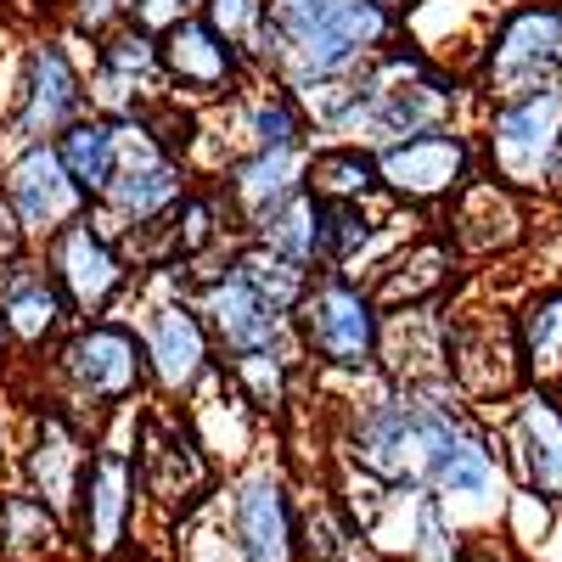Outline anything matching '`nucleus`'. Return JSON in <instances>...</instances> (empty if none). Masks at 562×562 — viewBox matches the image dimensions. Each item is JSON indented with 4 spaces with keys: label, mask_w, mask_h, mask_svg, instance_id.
<instances>
[{
    "label": "nucleus",
    "mask_w": 562,
    "mask_h": 562,
    "mask_svg": "<svg viewBox=\"0 0 562 562\" xmlns=\"http://www.w3.org/2000/svg\"><path fill=\"white\" fill-rule=\"evenodd\" d=\"M400 45V7L383 0H270L254 68L293 97L326 79H349Z\"/></svg>",
    "instance_id": "1"
},
{
    "label": "nucleus",
    "mask_w": 562,
    "mask_h": 562,
    "mask_svg": "<svg viewBox=\"0 0 562 562\" xmlns=\"http://www.w3.org/2000/svg\"><path fill=\"white\" fill-rule=\"evenodd\" d=\"M153 394L140 333L124 315L79 321L74 333L45 355V400H57L79 422L90 416H124Z\"/></svg>",
    "instance_id": "2"
},
{
    "label": "nucleus",
    "mask_w": 562,
    "mask_h": 562,
    "mask_svg": "<svg viewBox=\"0 0 562 562\" xmlns=\"http://www.w3.org/2000/svg\"><path fill=\"white\" fill-rule=\"evenodd\" d=\"M74 34H34L18 63L12 85L0 97V135L7 147H34V140H57L68 124L90 113V52H74Z\"/></svg>",
    "instance_id": "3"
},
{
    "label": "nucleus",
    "mask_w": 562,
    "mask_h": 562,
    "mask_svg": "<svg viewBox=\"0 0 562 562\" xmlns=\"http://www.w3.org/2000/svg\"><path fill=\"white\" fill-rule=\"evenodd\" d=\"M140 315L130 321L140 333V355H147V378H153V400L164 405H186L214 371H220V349L209 338V326L186 293V281L175 265L147 270L135 281Z\"/></svg>",
    "instance_id": "4"
},
{
    "label": "nucleus",
    "mask_w": 562,
    "mask_h": 562,
    "mask_svg": "<svg viewBox=\"0 0 562 562\" xmlns=\"http://www.w3.org/2000/svg\"><path fill=\"white\" fill-rule=\"evenodd\" d=\"M293 344L321 378H371L383 355V310L366 281L315 270L310 293L293 310Z\"/></svg>",
    "instance_id": "5"
},
{
    "label": "nucleus",
    "mask_w": 562,
    "mask_h": 562,
    "mask_svg": "<svg viewBox=\"0 0 562 562\" xmlns=\"http://www.w3.org/2000/svg\"><path fill=\"white\" fill-rule=\"evenodd\" d=\"M450 383H456L461 405L479 411V416L506 411L529 389L512 304L490 299L484 288L450 299Z\"/></svg>",
    "instance_id": "6"
},
{
    "label": "nucleus",
    "mask_w": 562,
    "mask_h": 562,
    "mask_svg": "<svg viewBox=\"0 0 562 562\" xmlns=\"http://www.w3.org/2000/svg\"><path fill=\"white\" fill-rule=\"evenodd\" d=\"M479 102H512L562 90V7L557 0H506L490 40L467 74Z\"/></svg>",
    "instance_id": "7"
},
{
    "label": "nucleus",
    "mask_w": 562,
    "mask_h": 562,
    "mask_svg": "<svg viewBox=\"0 0 562 562\" xmlns=\"http://www.w3.org/2000/svg\"><path fill=\"white\" fill-rule=\"evenodd\" d=\"M473 135H479L490 180L512 186V192L529 198V203L551 198V180H557V164H562V90L484 102Z\"/></svg>",
    "instance_id": "8"
},
{
    "label": "nucleus",
    "mask_w": 562,
    "mask_h": 562,
    "mask_svg": "<svg viewBox=\"0 0 562 562\" xmlns=\"http://www.w3.org/2000/svg\"><path fill=\"white\" fill-rule=\"evenodd\" d=\"M383 169V198L405 214H445L467 186L484 175V153L479 135L467 124H445L428 135L394 140V147L378 153Z\"/></svg>",
    "instance_id": "9"
},
{
    "label": "nucleus",
    "mask_w": 562,
    "mask_h": 562,
    "mask_svg": "<svg viewBox=\"0 0 562 562\" xmlns=\"http://www.w3.org/2000/svg\"><path fill=\"white\" fill-rule=\"evenodd\" d=\"M40 265L57 276L63 299L74 304L79 321H102V315H119V304L135 293V265L124 254V243L97 220V214H79L74 225H63L52 243L34 248Z\"/></svg>",
    "instance_id": "10"
},
{
    "label": "nucleus",
    "mask_w": 562,
    "mask_h": 562,
    "mask_svg": "<svg viewBox=\"0 0 562 562\" xmlns=\"http://www.w3.org/2000/svg\"><path fill=\"white\" fill-rule=\"evenodd\" d=\"M135 473L140 495L158 501L164 512H186L214 490V456L203 450L180 405L153 400L135 411Z\"/></svg>",
    "instance_id": "11"
},
{
    "label": "nucleus",
    "mask_w": 562,
    "mask_h": 562,
    "mask_svg": "<svg viewBox=\"0 0 562 562\" xmlns=\"http://www.w3.org/2000/svg\"><path fill=\"white\" fill-rule=\"evenodd\" d=\"M0 198H7L12 220L23 225V237L40 248L52 243L63 225H74L79 214H90V198L74 186V175L63 169L52 140H34V147H7L0 158Z\"/></svg>",
    "instance_id": "12"
},
{
    "label": "nucleus",
    "mask_w": 562,
    "mask_h": 562,
    "mask_svg": "<svg viewBox=\"0 0 562 562\" xmlns=\"http://www.w3.org/2000/svg\"><path fill=\"white\" fill-rule=\"evenodd\" d=\"M495 450L518 490L562 506V400L546 389H524L506 411H495Z\"/></svg>",
    "instance_id": "13"
},
{
    "label": "nucleus",
    "mask_w": 562,
    "mask_h": 562,
    "mask_svg": "<svg viewBox=\"0 0 562 562\" xmlns=\"http://www.w3.org/2000/svg\"><path fill=\"white\" fill-rule=\"evenodd\" d=\"M158 102H169L158 34L135 29L124 18L119 29H108L97 40V52H90V113L130 119V113H153Z\"/></svg>",
    "instance_id": "14"
},
{
    "label": "nucleus",
    "mask_w": 562,
    "mask_h": 562,
    "mask_svg": "<svg viewBox=\"0 0 562 562\" xmlns=\"http://www.w3.org/2000/svg\"><path fill=\"white\" fill-rule=\"evenodd\" d=\"M445 237L456 243L461 265L518 259V254L535 243V203L518 198L512 186L479 175V180L445 209Z\"/></svg>",
    "instance_id": "15"
},
{
    "label": "nucleus",
    "mask_w": 562,
    "mask_h": 562,
    "mask_svg": "<svg viewBox=\"0 0 562 562\" xmlns=\"http://www.w3.org/2000/svg\"><path fill=\"white\" fill-rule=\"evenodd\" d=\"M158 57H164L169 97L186 108H214L254 79V63L225 34H214L203 18H186L169 34H158Z\"/></svg>",
    "instance_id": "16"
},
{
    "label": "nucleus",
    "mask_w": 562,
    "mask_h": 562,
    "mask_svg": "<svg viewBox=\"0 0 562 562\" xmlns=\"http://www.w3.org/2000/svg\"><path fill=\"white\" fill-rule=\"evenodd\" d=\"M135 501H140V473H135V450L113 445V439H97L90 450V467H85V484H79V501H74V529H79V546L85 557H119V546L130 540V524H135Z\"/></svg>",
    "instance_id": "17"
},
{
    "label": "nucleus",
    "mask_w": 562,
    "mask_h": 562,
    "mask_svg": "<svg viewBox=\"0 0 562 562\" xmlns=\"http://www.w3.org/2000/svg\"><path fill=\"white\" fill-rule=\"evenodd\" d=\"M90 450H97V439L85 434V422L74 411H63L57 400L40 394L34 416H29V445H23L29 495H40L57 518H74V501H79V484H85Z\"/></svg>",
    "instance_id": "18"
},
{
    "label": "nucleus",
    "mask_w": 562,
    "mask_h": 562,
    "mask_svg": "<svg viewBox=\"0 0 562 562\" xmlns=\"http://www.w3.org/2000/svg\"><path fill=\"white\" fill-rule=\"evenodd\" d=\"M461 254L445 237V225H416L411 237L366 276L371 299H378L383 315L394 310H422V304H450L461 288Z\"/></svg>",
    "instance_id": "19"
},
{
    "label": "nucleus",
    "mask_w": 562,
    "mask_h": 562,
    "mask_svg": "<svg viewBox=\"0 0 562 562\" xmlns=\"http://www.w3.org/2000/svg\"><path fill=\"white\" fill-rule=\"evenodd\" d=\"M378 378L405 394H456V383H450V304L383 315Z\"/></svg>",
    "instance_id": "20"
},
{
    "label": "nucleus",
    "mask_w": 562,
    "mask_h": 562,
    "mask_svg": "<svg viewBox=\"0 0 562 562\" xmlns=\"http://www.w3.org/2000/svg\"><path fill=\"white\" fill-rule=\"evenodd\" d=\"M192 304L209 326V338L225 360L237 355H254V349H288L293 344V321L276 315L248 281L237 276V265H231L225 276L203 281V288H192Z\"/></svg>",
    "instance_id": "21"
},
{
    "label": "nucleus",
    "mask_w": 562,
    "mask_h": 562,
    "mask_svg": "<svg viewBox=\"0 0 562 562\" xmlns=\"http://www.w3.org/2000/svg\"><path fill=\"white\" fill-rule=\"evenodd\" d=\"M495 0H411L400 12V40L416 45L422 57L445 74H473L490 23H495Z\"/></svg>",
    "instance_id": "22"
},
{
    "label": "nucleus",
    "mask_w": 562,
    "mask_h": 562,
    "mask_svg": "<svg viewBox=\"0 0 562 562\" xmlns=\"http://www.w3.org/2000/svg\"><path fill=\"white\" fill-rule=\"evenodd\" d=\"M299 512L281 467H254L231 484V546L243 562H288Z\"/></svg>",
    "instance_id": "23"
},
{
    "label": "nucleus",
    "mask_w": 562,
    "mask_h": 562,
    "mask_svg": "<svg viewBox=\"0 0 562 562\" xmlns=\"http://www.w3.org/2000/svg\"><path fill=\"white\" fill-rule=\"evenodd\" d=\"M0 315H7V333L18 344V355H52L74 326V304L63 299L57 276L40 265V254H23L7 276H0Z\"/></svg>",
    "instance_id": "24"
},
{
    "label": "nucleus",
    "mask_w": 562,
    "mask_h": 562,
    "mask_svg": "<svg viewBox=\"0 0 562 562\" xmlns=\"http://www.w3.org/2000/svg\"><path fill=\"white\" fill-rule=\"evenodd\" d=\"M304 164H310V147H281V153H243L231 158L209 186L225 198L231 220H237L243 237H254V231L281 209L293 203L304 192Z\"/></svg>",
    "instance_id": "25"
},
{
    "label": "nucleus",
    "mask_w": 562,
    "mask_h": 562,
    "mask_svg": "<svg viewBox=\"0 0 562 562\" xmlns=\"http://www.w3.org/2000/svg\"><path fill=\"white\" fill-rule=\"evenodd\" d=\"M198 186V175L186 169V164H153V169H124L113 186H108V198L102 203H90V214H97L119 243H135V237H147V231L169 225V214L186 203V192Z\"/></svg>",
    "instance_id": "26"
},
{
    "label": "nucleus",
    "mask_w": 562,
    "mask_h": 562,
    "mask_svg": "<svg viewBox=\"0 0 562 562\" xmlns=\"http://www.w3.org/2000/svg\"><path fill=\"white\" fill-rule=\"evenodd\" d=\"M512 326H518V355L529 389L557 394L562 389V281H529L512 299Z\"/></svg>",
    "instance_id": "27"
},
{
    "label": "nucleus",
    "mask_w": 562,
    "mask_h": 562,
    "mask_svg": "<svg viewBox=\"0 0 562 562\" xmlns=\"http://www.w3.org/2000/svg\"><path fill=\"white\" fill-rule=\"evenodd\" d=\"M304 192L315 203H389L378 153L360 147V140H310Z\"/></svg>",
    "instance_id": "28"
},
{
    "label": "nucleus",
    "mask_w": 562,
    "mask_h": 562,
    "mask_svg": "<svg viewBox=\"0 0 562 562\" xmlns=\"http://www.w3.org/2000/svg\"><path fill=\"white\" fill-rule=\"evenodd\" d=\"M186 411V422H192V434L203 439V450L214 456V467L220 461H237L254 439H259V416H254V405L237 394V383L225 378V366L214 371V378L180 405Z\"/></svg>",
    "instance_id": "29"
},
{
    "label": "nucleus",
    "mask_w": 562,
    "mask_h": 562,
    "mask_svg": "<svg viewBox=\"0 0 562 562\" xmlns=\"http://www.w3.org/2000/svg\"><path fill=\"white\" fill-rule=\"evenodd\" d=\"M299 344L288 349H254V355H237V360H220L225 378L237 383V394L254 405L259 422H281L293 405V389H299Z\"/></svg>",
    "instance_id": "30"
},
{
    "label": "nucleus",
    "mask_w": 562,
    "mask_h": 562,
    "mask_svg": "<svg viewBox=\"0 0 562 562\" xmlns=\"http://www.w3.org/2000/svg\"><path fill=\"white\" fill-rule=\"evenodd\" d=\"M57 158L63 169L74 175V186L90 198V203H102L108 198V186L119 180V140H113V119L102 113H85L79 124H68L57 140Z\"/></svg>",
    "instance_id": "31"
},
{
    "label": "nucleus",
    "mask_w": 562,
    "mask_h": 562,
    "mask_svg": "<svg viewBox=\"0 0 562 562\" xmlns=\"http://www.w3.org/2000/svg\"><path fill=\"white\" fill-rule=\"evenodd\" d=\"M63 524L40 495H0V562H40L63 546Z\"/></svg>",
    "instance_id": "32"
},
{
    "label": "nucleus",
    "mask_w": 562,
    "mask_h": 562,
    "mask_svg": "<svg viewBox=\"0 0 562 562\" xmlns=\"http://www.w3.org/2000/svg\"><path fill=\"white\" fill-rule=\"evenodd\" d=\"M237 276L248 281V288H254L276 315H288V321H293L299 299L310 293V281H315L310 265L276 254V248H265V243H243V248H237Z\"/></svg>",
    "instance_id": "33"
},
{
    "label": "nucleus",
    "mask_w": 562,
    "mask_h": 562,
    "mask_svg": "<svg viewBox=\"0 0 562 562\" xmlns=\"http://www.w3.org/2000/svg\"><path fill=\"white\" fill-rule=\"evenodd\" d=\"M248 243H265V248H276V254H288V259L321 270V203H315L310 192H299L293 203H281Z\"/></svg>",
    "instance_id": "34"
},
{
    "label": "nucleus",
    "mask_w": 562,
    "mask_h": 562,
    "mask_svg": "<svg viewBox=\"0 0 562 562\" xmlns=\"http://www.w3.org/2000/svg\"><path fill=\"white\" fill-rule=\"evenodd\" d=\"M304 540V551H310V562H349L355 557V540H360V529L355 524H344L326 501H315L304 518H299V529H293V546Z\"/></svg>",
    "instance_id": "35"
},
{
    "label": "nucleus",
    "mask_w": 562,
    "mask_h": 562,
    "mask_svg": "<svg viewBox=\"0 0 562 562\" xmlns=\"http://www.w3.org/2000/svg\"><path fill=\"white\" fill-rule=\"evenodd\" d=\"M265 7L270 0H203L198 7V18L214 29V34H225L237 52L254 63V52H259V34H265Z\"/></svg>",
    "instance_id": "36"
},
{
    "label": "nucleus",
    "mask_w": 562,
    "mask_h": 562,
    "mask_svg": "<svg viewBox=\"0 0 562 562\" xmlns=\"http://www.w3.org/2000/svg\"><path fill=\"white\" fill-rule=\"evenodd\" d=\"M57 7H63V34H79L90 45L124 23V0H57Z\"/></svg>",
    "instance_id": "37"
},
{
    "label": "nucleus",
    "mask_w": 562,
    "mask_h": 562,
    "mask_svg": "<svg viewBox=\"0 0 562 562\" xmlns=\"http://www.w3.org/2000/svg\"><path fill=\"white\" fill-rule=\"evenodd\" d=\"M198 7L203 0H124V18L135 29H147V34H169L175 23L198 18Z\"/></svg>",
    "instance_id": "38"
},
{
    "label": "nucleus",
    "mask_w": 562,
    "mask_h": 562,
    "mask_svg": "<svg viewBox=\"0 0 562 562\" xmlns=\"http://www.w3.org/2000/svg\"><path fill=\"white\" fill-rule=\"evenodd\" d=\"M23 254H34V243L23 237V225L12 220V209H7V198H0V276H7Z\"/></svg>",
    "instance_id": "39"
},
{
    "label": "nucleus",
    "mask_w": 562,
    "mask_h": 562,
    "mask_svg": "<svg viewBox=\"0 0 562 562\" xmlns=\"http://www.w3.org/2000/svg\"><path fill=\"white\" fill-rule=\"evenodd\" d=\"M18 360V344H12V333H7V315H0V371H7Z\"/></svg>",
    "instance_id": "40"
},
{
    "label": "nucleus",
    "mask_w": 562,
    "mask_h": 562,
    "mask_svg": "<svg viewBox=\"0 0 562 562\" xmlns=\"http://www.w3.org/2000/svg\"><path fill=\"white\" fill-rule=\"evenodd\" d=\"M551 203L562 209V164H557V180H551Z\"/></svg>",
    "instance_id": "41"
},
{
    "label": "nucleus",
    "mask_w": 562,
    "mask_h": 562,
    "mask_svg": "<svg viewBox=\"0 0 562 562\" xmlns=\"http://www.w3.org/2000/svg\"><path fill=\"white\" fill-rule=\"evenodd\" d=\"M383 7H400V12H405V7H411V0H383Z\"/></svg>",
    "instance_id": "42"
},
{
    "label": "nucleus",
    "mask_w": 562,
    "mask_h": 562,
    "mask_svg": "<svg viewBox=\"0 0 562 562\" xmlns=\"http://www.w3.org/2000/svg\"><path fill=\"white\" fill-rule=\"evenodd\" d=\"M557 400H562V389H557Z\"/></svg>",
    "instance_id": "43"
},
{
    "label": "nucleus",
    "mask_w": 562,
    "mask_h": 562,
    "mask_svg": "<svg viewBox=\"0 0 562 562\" xmlns=\"http://www.w3.org/2000/svg\"><path fill=\"white\" fill-rule=\"evenodd\" d=\"M557 7H562V0H557Z\"/></svg>",
    "instance_id": "44"
}]
</instances>
